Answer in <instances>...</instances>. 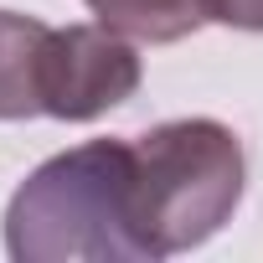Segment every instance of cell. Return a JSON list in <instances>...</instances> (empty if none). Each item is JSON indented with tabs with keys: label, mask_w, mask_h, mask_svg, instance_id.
I'll use <instances>...</instances> for the list:
<instances>
[{
	"label": "cell",
	"mask_w": 263,
	"mask_h": 263,
	"mask_svg": "<svg viewBox=\"0 0 263 263\" xmlns=\"http://www.w3.org/2000/svg\"><path fill=\"white\" fill-rule=\"evenodd\" d=\"M16 263H150L135 212V145L88 140L42 160L6 201Z\"/></svg>",
	"instance_id": "1"
},
{
	"label": "cell",
	"mask_w": 263,
	"mask_h": 263,
	"mask_svg": "<svg viewBox=\"0 0 263 263\" xmlns=\"http://www.w3.org/2000/svg\"><path fill=\"white\" fill-rule=\"evenodd\" d=\"M135 145V212L150 263L212 242L248 186V155L232 124L191 114L150 124Z\"/></svg>",
	"instance_id": "2"
},
{
	"label": "cell",
	"mask_w": 263,
	"mask_h": 263,
	"mask_svg": "<svg viewBox=\"0 0 263 263\" xmlns=\"http://www.w3.org/2000/svg\"><path fill=\"white\" fill-rule=\"evenodd\" d=\"M145 62L135 42L98 26H52L42 52V114L62 124H88L140 93Z\"/></svg>",
	"instance_id": "3"
},
{
	"label": "cell",
	"mask_w": 263,
	"mask_h": 263,
	"mask_svg": "<svg viewBox=\"0 0 263 263\" xmlns=\"http://www.w3.org/2000/svg\"><path fill=\"white\" fill-rule=\"evenodd\" d=\"M52 26L21 11H0V119L42 114V52Z\"/></svg>",
	"instance_id": "4"
},
{
	"label": "cell",
	"mask_w": 263,
	"mask_h": 263,
	"mask_svg": "<svg viewBox=\"0 0 263 263\" xmlns=\"http://www.w3.org/2000/svg\"><path fill=\"white\" fill-rule=\"evenodd\" d=\"M83 6L119 36L171 47L206 26V0H83Z\"/></svg>",
	"instance_id": "5"
},
{
	"label": "cell",
	"mask_w": 263,
	"mask_h": 263,
	"mask_svg": "<svg viewBox=\"0 0 263 263\" xmlns=\"http://www.w3.org/2000/svg\"><path fill=\"white\" fill-rule=\"evenodd\" d=\"M206 21L232 31H263V0H206Z\"/></svg>",
	"instance_id": "6"
}]
</instances>
